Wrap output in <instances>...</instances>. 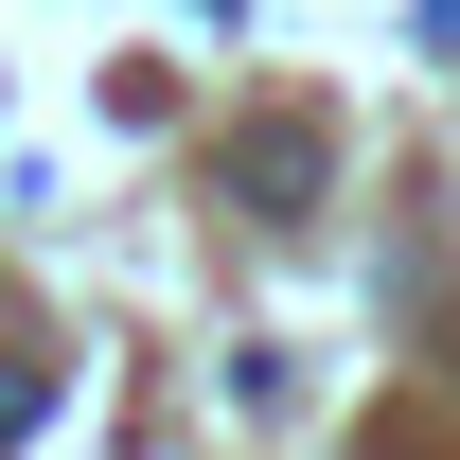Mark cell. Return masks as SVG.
<instances>
[{
    "mask_svg": "<svg viewBox=\"0 0 460 460\" xmlns=\"http://www.w3.org/2000/svg\"><path fill=\"white\" fill-rule=\"evenodd\" d=\"M248 195L301 213V195H319V124H266V142H248Z\"/></svg>",
    "mask_w": 460,
    "mask_h": 460,
    "instance_id": "1",
    "label": "cell"
}]
</instances>
